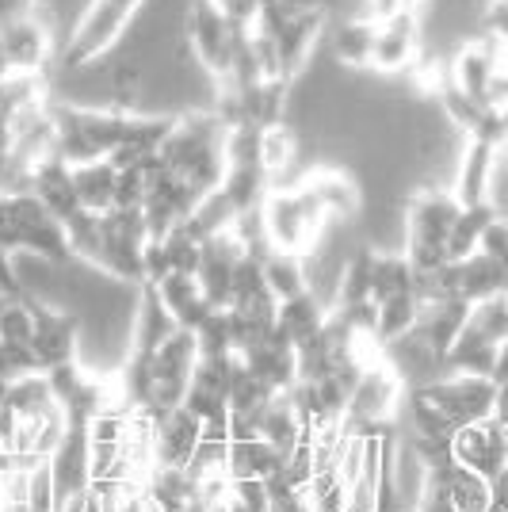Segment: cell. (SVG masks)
Masks as SVG:
<instances>
[{"label":"cell","instance_id":"obj_1","mask_svg":"<svg viewBox=\"0 0 508 512\" xmlns=\"http://www.w3.org/2000/svg\"><path fill=\"white\" fill-rule=\"evenodd\" d=\"M149 12V0H81L69 27L62 31L58 69L88 73L111 58L119 46H127L130 31Z\"/></svg>","mask_w":508,"mask_h":512},{"label":"cell","instance_id":"obj_2","mask_svg":"<svg viewBox=\"0 0 508 512\" xmlns=\"http://www.w3.org/2000/svg\"><path fill=\"white\" fill-rule=\"evenodd\" d=\"M226 123L211 104L176 111L169 138L161 142V161L180 172L199 195H211L226 180Z\"/></svg>","mask_w":508,"mask_h":512},{"label":"cell","instance_id":"obj_3","mask_svg":"<svg viewBox=\"0 0 508 512\" xmlns=\"http://www.w3.org/2000/svg\"><path fill=\"white\" fill-rule=\"evenodd\" d=\"M329 16H333V8H325V4H291V0H268L260 8L253 31L272 46L279 73L291 85L318 62L325 31H329Z\"/></svg>","mask_w":508,"mask_h":512},{"label":"cell","instance_id":"obj_4","mask_svg":"<svg viewBox=\"0 0 508 512\" xmlns=\"http://www.w3.org/2000/svg\"><path fill=\"white\" fill-rule=\"evenodd\" d=\"M249 35V23L233 20L222 0H188L180 12V43L207 85H226L237 73V58Z\"/></svg>","mask_w":508,"mask_h":512},{"label":"cell","instance_id":"obj_5","mask_svg":"<svg viewBox=\"0 0 508 512\" xmlns=\"http://www.w3.org/2000/svg\"><path fill=\"white\" fill-rule=\"evenodd\" d=\"M260 226H264V245L298 253L314 260L318 245L329 234V218L318 207V199L302 188V180L276 184L260 203Z\"/></svg>","mask_w":508,"mask_h":512},{"label":"cell","instance_id":"obj_6","mask_svg":"<svg viewBox=\"0 0 508 512\" xmlns=\"http://www.w3.org/2000/svg\"><path fill=\"white\" fill-rule=\"evenodd\" d=\"M0 249L4 253H31L46 264H73V245L58 222L31 192H0Z\"/></svg>","mask_w":508,"mask_h":512},{"label":"cell","instance_id":"obj_7","mask_svg":"<svg viewBox=\"0 0 508 512\" xmlns=\"http://www.w3.org/2000/svg\"><path fill=\"white\" fill-rule=\"evenodd\" d=\"M459 211H463V203L455 199L451 188H421V192L409 195L402 253L409 256L417 276L440 272L447 264V237H451Z\"/></svg>","mask_w":508,"mask_h":512},{"label":"cell","instance_id":"obj_8","mask_svg":"<svg viewBox=\"0 0 508 512\" xmlns=\"http://www.w3.org/2000/svg\"><path fill=\"white\" fill-rule=\"evenodd\" d=\"M0 50H4L12 73L50 77L58 69L62 35L43 12V4H20L16 12H8L0 20Z\"/></svg>","mask_w":508,"mask_h":512},{"label":"cell","instance_id":"obj_9","mask_svg":"<svg viewBox=\"0 0 508 512\" xmlns=\"http://www.w3.org/2000/svg\"><path fill=\"white\" fill-rule=\"evenodd\" d=\"M428 58V23L424 8H398L375 16V54H371V73L375 77H413Z\"/></svg>","mask_w":508,"mask_h":512},{"label":"cell","instance_id":"obj_10","mask_svg":"<svg viewBox=\"0 0 508 512\" xmlns=\"http://www.w3.org/2000/svg\"><path fill=\"white\" fill-rule=\"evenodd\" d=\"M195 363H199V341L191 329H176L169 341L153 352V402H149L153 421H161L165 413L184 406Z\"/></svg>","mask_w":508,"mask_h":512},{"label":"cell","instance_id":"obj_11","mask_svg":"<svg viewBox=\"0 0 508 512\" xmlns=\"http://www.w3.org/2000/svg\"><path fill=\"white\" fill-rule=\"evenodd\" d=\"M421 390L432 406L444 413L447 421L455 425V432L474 421H486L493 417V398H497V386L489 379H474V375H444L436 383L413 386Z\"/></svg>","mask_w":508,"mask_h":512},{"label":"cell","instance_id":"obj_12","mask_svg":"<svg viewBox=\"0 0 508 512\" xmlns=\"http://www.w3.org/2000/svg\"><path fill=\"white\" fill-rule=\"evenodd\" d=\"M497 176H501V146H493L486 138H463V153H459L455 176H451L455 199H459L463 207L493 203Z\"/></svg>","mask_w":508,"mask_h":512},{"label":"cell","instance_id":"obj_13","mask_svg":"<svg viewBox=\"0 0 508 512\" xmlns=\"http://www.w3.org/2000/svg\"><path fill=\"white\" fill-rule=\"evenodd\" d=\"M451 451L463 467L478 470L482 478L497 482L508 470V425H501L497 417L463 425L451 436Z\"/></svg>","mask_w":508,"mask_h":512},{"label":"cell","instance_id":"obj_14","mask_svg":"<svg viewBox=\"0 0 508 512\" xmlns=\"http://www.w3.org/2000/svg\"><path fill=\"white\" fill-rule=\"evenodd\" d=\"M298 180H302L306 192L318 199V207L325 211L329 226H344V222H356V218H360L363 188L348 169H340V165H329V161H325V165L306 169Z\"/></svg>","mask_w":508,"mask_h":512},{"label":"cell","instance_id":"obj_15","mask_svg":"<svg viewBox=\"0 0 508 512\" xmlns=\"http://www.w3.org/2000/svg\"><path fill=\"white\" fill-rule=\"evenodd\" d=\"M31 310H35V337H31V356L35 367L46 371L54 363L77 360V333H81V321L73 318L69 310L54 306V302L31 295Z\"/></svg>","mask_w":508,"mask_h":512},{"label":"cell","instance_id":"obj_16","mask_svg":"<svg viewBox=\"0 0 508 512\" xmlns=\"http://www.w3.org/2000/svg\"><path fill=\"white\" fill-rule=\"evenodd\" d=\"M245 253H249V245H245V237L237 234L233 226L203 241V260H199L195 279H199L207 302L218 306V310H226L233 302V272H237V264H241Z\"/></svg>","mask_w":508,"mask_h":512},{"label":"cell","instance_id":"obj_17","mask_svg":"<svg viewBox=\"0 0 508 512\" xmlns=\"http://www.w3.org/2000/svg\"><path fill=\"white\" fill-rule=\"evenodd\" d=\"M329 58L340 69H352V73H371V54H375V16L352 8V12H340L329 16V31H325V46Z\"/></svg>","mask_w":508,"mask_h":512},{"label":"cell","instance_id":"obj_18","mask_svg":"<svg viewBox=\"0 0 508 512\" xmlns=\"http://www.w3.org/2000/svg\"><path fill=\"white\" fill-rule=\"evenodd\" d=\"M27 192L35 195L58 222H69V218H77V214L85 211V207H81V195H77V184H73V165H69L65 157H58V153L43 157V161L31 169Z\"/></svg>","mask_w":508,"mask_h":512},{"label":"cell","instance_id":"obj_19","mask_svg":"<svg viewBox=\"0 0 508 512\" xmlns=\"http://www.w3.org/2000/svg\"><path fill=\"white\" fill-rule=\"evenodd\" d=\"M237 356H199L195 375H191L188 398L184 406L199 413L203 421L214 417H230V375Z\"/></svg>","mask_w":508,"mask_h":512},{"label":"cell","instance_id":"obj_20","mask_svg":"<svg viewBox=\"0 0 508 512\" xmlns=\"http://www.w3.org/2000/svg\"><path fill=\"white\" fill-rule=\"evenodd\" d=\"M180 325L165 306L157 283H138V306H134V325H130V344L127 352H157L169 341Z\"/></svg>","mask_w":508,"mask_h":512},{"label":"cell","instance_id":"obj_21","mask_svg":"<svg viewBox=\"0 0 508 512\" xmlns=\"http://www.w3.org/2000/svg\"><path fill=\"white\" fill-rule=\"evenodd\" d=\"M203 436V417L188 406H176L157 421V440H153V459L157 467H188L195 444Z\"/></svg>","mask_w":508,"mask_h":512},{"label":"cell","instance_id":"obj_22","mask_svg":"<svg viewBox=\"0 0 508 512\" xmlns=\"http://www.w3.org/2000/svg\"><path fill=\"white\" fill-rule=\"evenodd\" d=\"M329 314H333L329 299L321 295L318 287H306V291H298V295L279 302L276 333L283 337V341H291L298 348V344H306L321 325L329 321Z\"/></svg>","mask_w":508,"mask_h":512},{"label":"cell","instance_id":"obj_23","mask_svg":"<svg viewBox=\"0 0 508 512\" xmlns=\"http://www.w3.org/2000/svg\"><path fill=\"white\" fill-rule=\"evenodd\" d=\"M245 367L260 375L264 383L272 386L276 394H287V390H295L298 386V348L291 341H283V337H268L264 344H256V348H245V352H237Z\"/></svg>","mask_w":508,"mask_h":512},{"label":"cell","instance_id":"obj_24","mask_svg":"<svg viewBox=\"0 0 508 512\" xmlns=\"http://www.w3.org/2000/svg\"><path fill=\"white\" fill-rule=\"evenodd\" d=\"M466 318H470V302L466 299L424 302L421 318H417V329H421V337L428 341V348H432L440 360H447V348L463 333Z\"/></svg>","mask_w":508,"mask_h":512},{"label":"cell","instance_id":"obj_25","mask_svg":"<svg viewBox=\"0 0 508 512\" xmlns=\"http://www.w3.org/2000/svg\"><path fill=\"white\" fill-rule=\"evenodd\" d=\"M508 287V268L497 264L493 256L474 253L466 260H455V295L466 299L470 306L482 299H493V295H505Z\"/></svg>","mask_w":508,"mask_h":512},{"label":"cell","instance_id":"obj_26","mask_svg":"<svg viewBox=\"0 0 508 512\" xmlns=\"http://www.w3.org/2000/svg\"><path fill=\"white\" fill-rule=\"evenodd\" d=\"M157 291H161L165 306L172 310L176 325H180V329H191V333H195V329L207 321V314L214 310L211 302H207V295H203V287H199V279L188 276V272H169V276L157 283Z\"/></svg>","mask_w":508,"mask_h":512},{"label":"cell","instance_id":"obj_27","mask_svg":"<svg viewBox=\"0 0 508 512\" xmlns=\"http://www.w3.org/2000/svg\"><path fill=\"white\" fill-rule=\"evenodd\" d=\"M497 348H501V344H493L482 329H474L470 318H466L463 333H459L455 344L447 348L444 375H474V379H489V375H493V360H497Z\"/></svg>","mask_w":508,"mask_h":512},{"label":"cell","instance_id":"obj_28","mask_svg":"<svg viewBox=\"0 0 508 512\" xmlns=\"http://www.w3.org/2000/svg\"><path fill=\"white\" fill-rule=\"evenodd\" d=\"M283 451L272 448L264 436H230V478H253L268 482L283 470Z\"/></svg>","mask_w":508,"mask_h":512},{"label":"cell","instance_id":"obj_29","mask_svg":"<svg viewBox=\"0 0 508 512\" xmlns=\"http://www.w3.org/2000/svg\"><path fill=\"white\" fill-rule=\"evenodd\" d=\"M226 310H230V329H233V344H237V352L256 348V344H264L268 337H276L279 299L237 302V306H226Z\"/></svg>","mask_w":508,"mask_h":512},{"label":"cell","instance_id":"obj_30","mask_svg":"<svg viewBox=\"0 0 508 512\" xmlns=\"http://www.w3.org/2000/svg\"><path fill=\"white\" fill-rule=\"evenodd\" d=\"M73 184L81 195V207L92 214H104L115 207V188H119V165L115 161H85L73 165Z\"/></svg>","mask_w":508,"mask_h":512},{"label":"cell","instance_id":"obj_31","mask_svg":"<svg viewBox=\"0 0 508 512\" xmlns=\"http://www.w3.org/2000/svg\"><path fill=\"white\" fill-rule=\"evenodd\" d=\"M298 150H302V142L287 119L272 123V127H260V165L276 184H287L291 169L298 165Z\"/></svg>","mask_w":508,"mask_h":512},{"label":"cell","instance_id":"obj_32","mask_svg":"<svg viewBox=\"0 0 508 512\" xmlns=\"http://www.w3.org/2000/svg\"><path fill=\"white\" fill-rule=\"evenodd\" d=\"M260 436H264L272 448L283 451V455L295 451L298 444L310 436L306 425H302V417H298L295 402H291V394H276V398L268 402L264 417H260Z\"/></svg>","mask_w":508,"mask_h":512},{"label":"cell","instance_id":"obj_33","mask_svg":"<svg viewBox=\"0 0 508 512\" xmlns=\"http://www.w3.org/2000/svg\"><path fill=\"white\" fill-rule=\"evenodd\" d=\"M501 214L497 203H474V207H463L455 226H451V237H447V260H466V256L478 253L482 245V234L486 226Z\"/></svg>","mask_w":508,"mask_h":512},{"label":"cell","instance_id":"obj_34","mask_svg":"<svg viewBox=\"0 0 508 512\" xmlns=\"http://www.w3.org/2000/svg\"><path fill=\"white\" fill-rule=\"evenodd\" d=\"M264 276H268L272 295L283 302L310 287V260L298 253H283V249H264Z\"/></svg>","mask_w":508,"mask_h":512},{"label":"cell","instance_id":"obj_35","mask_svg":"<svg viewBox=\"0 0 508 512\" xmlns=\"http://www.w3.org/2000/svg\"><path fill=\"white\" fill-rule=\"evenodd\" d=\"M375 253H379V249H371V245H360V249H352V256H348V260H344V268H340L333 306H356V302H371Z\"/></svg>","mask_w":508,"mask_h":512},{"label":"cell","instance_id":"obj_36","mask_svg":"<svg viewBox=\"0 0 508 512\" xmlns=\"http://www.w3.org/2000/svg\"><path fill=\"white\" fill-rule=\"evenodd\" d=\"M272 398H276V390L264 383L260 375H253L245 367V360L237 356L230 375V417H260Z\"/></svg>","mask_w":508,"mask_h":512},{"label":"cell","instance_id":"obj_37","mask_svg":"<svg viewBox=\"0 0 508 512\" xmlns=\"http://www.w3.org/2000/svg\"><path fill=\"white\" fill-rule=\"evenodd\" d=\"M405 291H417V272L405 253H375V276H371V302L394 299Z\"/></svg>","mask_w":508,"mask_h":512},{"label":"cell","instance_id":"obj_38","mask_svg":"<svg viewBox=\"0 0 508 512\" xmlns=\"http://www.w3.org/2000/svg\"><path fill=\"white\" fill-rule=\"evenodd\" d=\"M421 318V299L417 291H405V295H394V299L379 302V325H375V337L379 344L398 341L402 333H409Z\"/></svg>","mask_w":508,"mask_h":512},{"label":"cell","instance_id":"obj_39","mask_svg":"<svg viewBox=\"0 0 508 512\" xmlns=\"http://www.w3.org/2000/svg\"><path fill=\"white\" fill-rule=\"evenodd\" d=\"M157 241H161V253H165L169 272H188V276L199 272V260H203V237L191 234L188 222L172 226L169 234H161Z\"/></svg>","mask_w":508,"mask_h":512},{"label":"cell","instance_id":"obj_40","mask_svg":"<svg viewBox=\"0 0 508 512\" xmlns=\"http://www.w3.org/2000/svg\"><path fill=\"white\" fill-rule=\"evenodd\" d=\"M31 337H35V310H31V291H27L0 306V341L8 348H31Z\"/></svg>","mask_w":508,"mask_h":512},{"label":"cell","instance_id":"obj_41","mask_svg":"<svg viewBox=\"0 0 508 512\" xmlns=\"http://www.w3.org/2000/svg\"><path fill=\"white\" fill-rule=\"evenodd\" d=\"M302 497H306L310 512H344L348 509V482H344V474L337 467L318 470Z\"/></svg>","mask_w":508,"mask_h":512},{"label":"cell","instance_id":"obj_42","mask_svg":"<svg viewBox=\"0 0 508 512\" xmlns=\"http://www.w3.org/2000/svg\"><path fill=\"white\" fill-rule=\"evenodd\" d=\"M195 341H199V356H237V344H233L230 329V310H218L214 306L207 321L195 329Z\"/></svg>","mask_w":508,"mask_h":512},{"label":"cell","instance_id":"obj_43","mask_svg":"<svg viewBox=\"0 0 508 512\" xmlns=\"http://www.w3.org/2000/svg\"><path fill=\"white\" fill-rule=\"evenodd\" d=\"M470 325L482 329L493 344L508 341V299L505 295H493V299H482L470 306Z\"/></svg>","mask_w":508,"mask_h":512},{"label":"cell","instance_id":"obj_44","mask_svg":"<svg viewBox=\"0 0 508 512\" xmlns=\"http://www.w3.org/2000/svg\"><path fill=\"white\" fill-rule=\"evenodd\" d=\"M226 512H272L268 501V482H253V478H233L230 501Z\"/></svg>","mask_w":508,"mask_h":512},{"label":"cell","instance_id":"obj_45","mask_svg":"<svg viewBox=\"0 0 508 512\" xmlns=\"http://www.w3.org/2000/svg\"><path fill=\"white\" fill-rule=\"evenodd\" d=\"M478 253L493 256L497 264H505L508 268V214L501 211L493 222L486 226V234H482V245H478Z\"/></svg>","mask_w":508,"mask_h":512},{"label":"cell","instance_id":"obj_46","mask_svg":"<svg viewBox=\"0 0 508 512\" xmlns=\"http://www.w3.org/2000/svg\"><path fill=\"white\" fill-rule=\"evenodd\" d=\"M428 0H356V8L371 12V16H386V12H398V8H424Z\"/></svg>","mask_w":508,"mask_h":512},{"label":"cell","instance_id":"obj_47","mask_svg":"<svg viewBox=\"0 0 508 512\" xmlns=\"http://www.w3.org/2000/svg\"><path fill=\"white\" fill-rule=\"evenodd\" d=\"M489 383L493 386L508 383V341L497 348V360H493V375H489Z\"/></svg>","mask_w":508,"mask_h":512},{"label":"cell","instance_id":"obj_48","mask_svg":"<svg viewBox=\"0 0 508 512\" xmlns=\"http://www.w3.org/2000/svg\"><path fill=\"white\" fill-rule=\"evenodd\" d=\"M493 417H497L501 425H508V383L497 386V398H493Z\"/></svg>","mask_w":508,"mask_h":512},{"label":"cell","instance_id":"obj_49","mask_svg":"<svg viewBox=\"0 0 508 512\" xmlns=\"http://www.w3.org/2000/svg\"><path fill=\"white\" fill-rule=\"evenodd\" d=\"M501 478H505V474H501ZM501 478H497V482H493V505H489V509H486V512H508L505 482H501Z\"/></svg>","mask_w":508,"mask_h":512},{"label":"cell","instance_id":"obj_50","mask_svg":"<svg viewBox=\"0 0 508 512\" xmlns=\"http://www.w3.org/2000/svg\"><path fill=\"white\" fill-rule=\"evenodd\" d=\"M12 77V69H8V58H4V50H0V85Z\"/></svg>","mask_w":508,"mask_h":512},{"label":"cell","instance_id":"obj_51","mask_svg":"<svg viewBox=\"0 0 508 512\" xmlns=\"http://www.w3.org/2000/svg\"><path fill=\"white\" fill-rule=\"evenodd\" d=\"M501 482H505V497H508V470H505V478H501Z\"/></svg>","mask_w":508,"mask_h":512},{"label":"cell","instance_id":"obj_52","mask_svg":"<svg viewBox=\"0 0 508 512\" xmlns=\"http://www.w3.org/2000/svg\"><path fill=\"white\" fill-rule=\"evenodd\" d=\"M4 451H8V448H4V440H0V455H4Z\"/></svg>","mask_w":508,"mask_h":512},{"label":"cell","instance_id":"obj_53","mask_svg":"<svg viewBox=\"0 0 508 512\" xmlns=\"http://www.w3.org/2000/svg\"><path fill=\"white\" fill-rule=\"evenodd\" d=\"M505 299H508V287H505Z\"/></svg>","mask_w":508,"mask_h":512}]
</instances>
